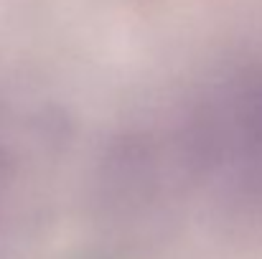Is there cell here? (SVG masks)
<instances>
[{
	"label": "cell",
	"instance_id": "obj_1",
	"mask_svg": "<svg viewBox=\"0 0 262 259\" xmlns=\"http://www.w3.org/2000/svg\"><path fill=\"white\" fill-rule=\"evenodd\" d=\"M133 145L140 171L163 173L166 183L193 191L234 226L262 229V61L229 69L204 86L178 117L163 148Z\"/></svg>",
	"mask_w": 262,
	"mask_h": 259
},
{
	"label": "cell",
	"instance_id": "obj_2",
	"mask_svg": "<svg viewBox=\"0 0 262 259\" xmlns=\"http://www.w3.org/2000/svg\"><path fill=\"white\" fill-rule=\"evenodd\" d=\"M3 183H5V158L0 153V188H3Z\"/></svg>",
	"mask_w": 262,
	"mask_h": 259
}]
</instances>
